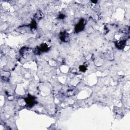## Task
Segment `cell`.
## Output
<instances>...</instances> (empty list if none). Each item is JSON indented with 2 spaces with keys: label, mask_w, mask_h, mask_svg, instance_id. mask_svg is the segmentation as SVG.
Segmentation results:
<instances>
[{
  "label": "cell",
  "mask_w": 130,
  "mask_h": 130,
  "mask_svg": "<svg viewBox=\"0 0 130 130\" xmlns=\"http://www.w3.org/2000/svg\"><path fill=\"white\" fill-rule=\"evenodd\" d=\"M84 26H85L84 21L83 20H81L78 23V24H77V25L75 26V32L78 33L81 32L82 30H83L84 29Z\"/></svg>",
  "instance_id": "obj_1"
},
{
  "label": "cell",
  "mask_w": 130,
  "mask_h": 130,
  "mask_svg": "<svg viewBox=\"0 0 130 130\" xmlns=\"http://www.w3.org/2000/svg\"><path fill=\"white\" fill-rule=\"evenodd\" d=\"M25 101L26 103L30 107L33 106V105L36 103L35 98L30 95H28V97L25 99Z\"/></svg>",
  "instance_id": "obj_2"
},
{
  "label": "cell",
  "mask_w": 130,
  "mask_h": 130,
  "mask_svg": "<svg viewBox=\"0 0 130 130\" xmlns=\"http://www.w3.org/2000/svg\"><path fill=\"white\" fill-rule=\"evenodd\" d=\"M60 39L64 42H67L69 41V36L67 32H61L60 33Z\"/></svg>",
  "instance_id": "obj_3"
},
{
  "label": "cell",
  "mask_w": 130,
  "mask_h": 130,
  "mask_svg": "<svg viewBox=\"0 0 130 130\" xmlns=\"http://www.w3.org/2000/svg\"><path fill=\"white\" fill-rule=\"evenodd\" d=\"M126 43V40H120L115 42V46H116L117 48H119V49H122L125 47Z\"/></svg>",
  "instance_id": "obj_4"
},
{
  "label": "cell",
  "mask_w": 130,
  "mask_h": 130,
  "mask_svg": "<svg viewBox=\"0 0 130 130\" xmlns=\"http://www.w3.org/2000/svg\"><path fill=\"white\" fill-rule=\"evenodd\" d=\"M37 49H38V52H46L49 50V47L47 45L45 44H43L41 45Z\"/></svg>",
  "instance_id": "obj_5"
},
{
  "label": "cell",
  "mask_w": 130,
  "mask_h": 130,
  "mask_svg": "<svg viewBox=\"0 0 130 130\" xmlns=\"http://www.w3.org/2000/svg\"><path fill=\"white\" fill-rule=\"evenodd\" d=\"M37 23H36V22L35 21V20H33L32 22V23L30 24V27H31V28L32 29H36V27H37Z\"/></svg>",
  "instance_id": "obj_6"
},
{
  "label": "cell",
  "mask_w": 130,
  "mask_h": 130,
  "mask_svg": "<svg viewBox=\"0 0 130 130\" xmlns=\"http://www.w3.org/2000/svg\"><path fill=\"white\" fill-rule=\"evenodd\" d=\"M80 70L82 72H85L86 70V68L84 66H80L79 67Z\"/></svg>",
  "instance_id": "obj_7"
},
{
  "label": "cell",
  "mask_w": 130,
  "mask_h": 130,
  "mask_svg": "<svg viewBox=\"0 0 130 130\" xmlns=\"http://www.w3.org/2000/svg\"><path fill=\"white\" fill-rule=\"evenodd\" d=\"M63 16H65V15H64L63 14H60V16H59V18H60V19H63V18H64L65 17H63Z\"/></svg>",
  "instance_id": "obj_8"
}]
</instances>
